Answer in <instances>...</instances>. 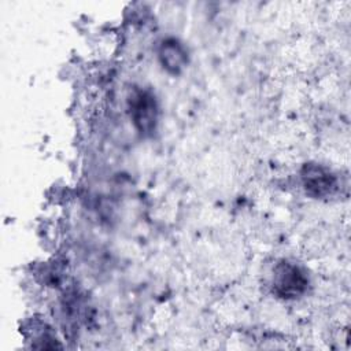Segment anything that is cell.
I'll list each match as a JSON object with an SVG mask.
<instances>
[{"instance_id": "cell-2", "label": "cell", "mask_w": 351, "mask_h": 351, "mask_svg": "<svg viewBox=\"0 0 351 351\" xmlns=\"http://www.w3.org/2000/svg\"><path fill=\"white\" fill-rule=\"evenodd\" d=\"M129 110L137 132L148 136L155 130L158 123V104L149 90H134L129 99Z\"/></svg>"}, {"instance_id": "cell-3", "label": "cell", "mask_w": 351, "mask_h": 351, "mask_svg": "<svg viewBox=\"0 0 351 351\" xmlns=\"http://www.w3.org/2000/svg\"><path fill=\"white\" fill-rule=\"evenodd\" d=\"M300 180L306 193L315 199L328 197L337 188L336 176L324 165L306 163L300 170Z\"/></svg>"}, {"instance_id": "cell-4", "label": "cell", "mask_w": 351, "mask_h": 351, "mask_svg": "<svg viewBox=\"0 0 351 351\" xmlns=\"http://www.w3.org/2000/svg\"><path fill=\"white\" fill-rule=\"evenodd\" d=\"M159 60L169 73L178 74L186 66V51L176 38H166L159 47Z\"/></svg>"}, {"instance_id": "cell-1", "label": "cell", "mask_w": 351, "mask_h": 351, "mask_svg": "<svg viewBox=\"0 0 351 351\" xmlns=\"http://www.w3.org/2000/svg\"><path fill=\"white\" fill-rule=\"evenodd\" d=\"M308 278L299 265L284 259L274 266L271 288L278 298L296 299L306 292Z\"/></svg>"}]
</instances>
